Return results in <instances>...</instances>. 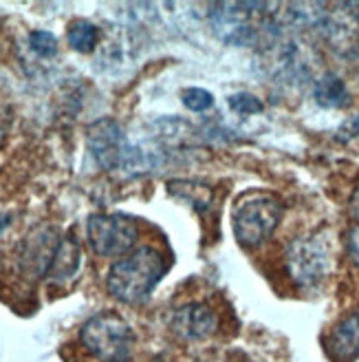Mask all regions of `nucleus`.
<instances>
[{
    "instance_id": "obj_3",
    "label": "nucleus",
    "mask_w": 359,
    "mask_h": 362,
    "mask_svg": "<svg viewBox=\"0 0 359 362\" xmlns=\"http://www.w3.org/2000/svg\"><path fill=\"white\" fill-rule=\"evenodd\" d=\"M80 342L99 362H126L135 349V332L115 312H102L82 325Z\"/></svg>"
},
{
    "instance_id": "obj_5",
    "label": "nucleus",
    "mask_w": 359,
    "mask_h": 362,
    "mask_svg": "<svg viewBox=\"0 0 359 362\" xmlns=\"http://www.w3.org/2000/svg\"><path fill=\"white\" fill-rule=\"evenodd\" d=\"M286 269L302 289H315L331 274V245L324 234L298 237L286 247Z\"/></svg>"
},
{
    "instance_id": "obj_10",
    "label": "nucleus",
    "mask_w": 359,
    "mask_h": 362,
    "mask_svg": "<svg viewBox=\"0 0 359 362\" xmlns=\"http://www.w3.org/2000/svg\"><path fill=\"white\" fill-rule=\"evenodd\" d=\"M80 267H82V247L73 234H66V237H62L56 257H53V263L47 272V281L51 285H64L78 276Z\"/></svg>"
},
{
    "instance_id": "obj_19",
    "label": "nucleus",
    "mask_w": 359,
    "mask_h": 362,
    "mask_svg": "<svg viewBox=\"0 0 359 362\" xmlns=\"http://www.w3.org/2000/svg\"><path fill=\"white\" fill-rule=\"evenodd\" d=\"M9 129H11V111L5 104H0V148H3V144L9 135Z\"/></svg>"
},
{
    "instance_id": "obj_15",
    "label": "nucleus",
    "mask_w": 359,
    "mask_h": 362,
    "mask_svg": "<svg viewBox=\"0 0 359 362\" xmlns=\"http://www.w3.org/2000/svg\"><path fill=\"white\" fill-rule=\"evenodd\" d=\"M29 47L33 53H38L40 58H53L58 53V38L51 31H31L29 33Z\"/></svg>"
},
{
    "instance_id": "obj_6",
    "label": "nucleus",
    "mask_w": 359,
    "mask_h": 362,
    "mask_svg": "<svg viewBox=\"0 0 359 362\" xmlns=\"http://www.w3.org/2000/svg\"><path fill=\"white\" fill-rule=\"evenodd\" d=\"M86 146L95 164L106 173H128L133 159V141L126 137L121 124L102 117L86 129Z\"/></svg>"
},
{
    "instance_id": "obj_16",
    "label": "nucleus",
    "mask_w": 359,
    "mask_h": 362,
    "mask_svg": "<svg viewBox=\"0 0 359 362\" xmlns=\"http://www.w3.org/2000/svg\"><path fill=\"white\" fill-rule=\"evenodd\" d=\"M183 104L194 113H203V111H209V108L214 106V95L205 88L194 86V88L183 90Z\"/></svg>"
},
{
    "instance_id": "obj_14",
    "label": "nucleus",
    "mask_w": 359,
    "mask_h": 362,
    "mask_svg": "<svg viewBox=\"0 0 359 362\" xmlns=\"http://www.w3.org/2000/svg\"><path fill=\"white\" fill-rule=\"evenodd\" d=\"M168 188H170V192L174 197L183 199V202H188L196 210H203L196 197H201L203 202H207V204L212 202V190L207 186H203V184H196V181H172Z\"/></svg>"
},
{
    "instance_id": "obj_2",
    "label": "nucleus",
    "mask_w": 359,
    "mask_h": 362,
    "mask_svg": "<svg viewBox=\"0 0 359 362\" xmlns=\"http://www.w3.org/2000/svg\"><path fill=\"white\" fill-rule=\"evenodd\" d=\"M264 3H217L212 5V29L221 40L238 47L256 45L274 31V16Z\"/></svg>"
},
{
    "instance_id": "obj_11",
    "label": "nucleus",
    "mask_w": 359,
    "mask_h": 362,
    "mask_svg": "<svg viewBox=\"0 0 359 362\" xmlns=\"http://www.w3.org/2000/svg\"><path fill=\"white\" fill-rule=\"evenodd\" d=\"M329 351L339 362L359 358V307L333 329L329 338Z\"/></svg>"
},
{
    "instance_id": "obj_22",
    "label": "nucleus",
    "mask_w": 359,
    "mask_h": 362,
    "mask_svg": "<svg viewBox=\"0 0 359 362\" xmlns=\"http://www.w3.org/2000/svg\"><path fill=\"white\" fill-rule=\"evenodd\" d=\"M9 221H11V216H9V214H0V234H3V232L7 230Z\"/></svg>"
},
{
    "instance_id": "obj_20",
    "label": "nucleus",
    "mask_w": 359,
    "mask_h": 362,
    "mask_svg": "<svg viewBox=\"0 0 359 362\" xmlns=\"http://www.w3.org/2000/svg\"><path fill=\"white\" fill-rule=\"evenodd\" d=\"M348 255H351L353 263L359 267V226H355L348 232Z\"/></svg>"
},
{
    "instance_id": "obj_7",
    "label": "nucleus",
    "mask_w": 359,
    "mask_h": 362,
    "mask_svg": "<svg viewBox=\"0 0 359 362\" xmlns=\"http://www.w3.org/2000/svg\"><path fill=\"white\" fill-rule=\"evenodd\" d=\"M86 239L97 257H121L135 247L139 230L126 214H91L86 221Z\"/></svg>"
},
{
    "instance_id": "obj_1",
    "label": "nucleus",
    "mask_w": 359,
    "mask_h": 362,
    "mask_svg": "<svg viewBox=\"0 0 359 362\" xmlns=\"http://www.w3.org/2000/svg\"><path fill=\"white\" fill-rule=\"evenodd\" d=\"M166 269L168 263L159 250H154L152 245H141L111 265L109 276H106V287L119 303L141 305L152 296Z\"/></svg>"
},
{
    "instance_id": "obj_21",
    "label": "nucleus",
    "mask_w": 359,
    "mask_h": 362,
    "mask_svg": "<svg viewBox=\"0 0 359 362\" xmlns=\"http://www.w3.org/2000/svg\"><path fill=\"white\" fill-rule=\"evenodd\" d=\"M351 214L359 221V184H357V188L353 192V199H351Z\"/></svg>"
},
{
    "instance_id": "obj_8",
    "label": "nucleus",
    "mask_w": 359,
    "mask_h": 362,
    "mask_svg": "<svg viewBox=\"0 0 359 362\" xmlns=\"http://www.w3.org/2000/svg\"><path fill=\"white\" fill-rule=\"evenodd\" d=\"M62 237L53 228H38L18 247V265L25 276L47 279V272L56 257Z\"/></svg>"
},
{
    "instance_id": "obj_9",
    "label": "nucleus",
    "mask_w": 359,
    "mask_h": 362,
    "mask_svg": "<svg viewBox=\"0 0 359 362\" xmlns=\"http://www.w3.org/2000/svg\"><path fill=\"white\" fill-rule=\"evenodd\" d=\"M172 332L183 340H203L217 329V316L201 303H188L178 307L172 316Z\"/></svg>"
},
{
    "instance_id": "obj_13",
    "label": "nucleus",
    "mask_w": 359,
    "mask_h": 362,
    "mask_svg": "<svg viewBox=\"0 0 359 362\" xmlns=\"http://www.w3.org/2000/svg\"><path fill=\"white\" fill-rule=\"evenodd\" d=\"M68 47L78 53H91L99 42V29L88 21H75L66 33Z\"/></svg>"
},
{
    "instance_id": "obj_12",
    "label": "nucleus",
    "mask_w": 359,
    "mask_h": 362,
    "mask_svg": "<svg viewBox=\"0 0 359 362\" xmlns=\"http://www.w3.org/2000/svg\"><path fill=\"white\" fill-rule=\"evenodd\" d=\"M313 98L324 108H344L351 104V93H348L344 80L333 74H327L324 78H320L315 82Z\"/></svg>"
},
{
    "instance_id": "obj_4",
    "label": "nucleus",
    "mask_w": 359,
    "mask_h": 362,
    "mask_svg": "<svg viewBox=\"0 0 359 362\" xmlns=\"http://www.w3.org/2000/svg\"><path fill=\"white\" fill-rule=\"evenodd\" d=\"M282 219V206L274 194L249 192L238 199L231 212V223L238 243L245 247H256L264 243L276 232Z\"/></svg>"
},
{
    "instance_id": "obj_17",
    "label": "nucleus",
    "mask_w": 359,
    "mask_h": 362,
    "mask_svg": "<svg viewBox=\"0 0 359 362\" xmlns=\"http://www.w3.org/2000/svg\"><path fill=\"white\" fill-rule=\"evenodd\" d=\"M229 108L236 115L249 117V115L262 113V102L256 95H251V93H236V95L229 98Z\"/></svg>"
},
{
    "instance_id": "obj_18",
    "label": "nucleus",
    "mask_w": 359,
    "mask_h": 362,
    "mask_svg": "<svg viewBox=\"0 0 359 362\" xmlns=\"http://www.w3.org/2000/svg\"><path fill=\"white\" fill-rule=\"evenodd\" d=\"M339 141H351V139H355V137H359V115L357 117H351V119H346L342 126H339V131H337V135H335Z\"/></svg>"
}]
</instances>
